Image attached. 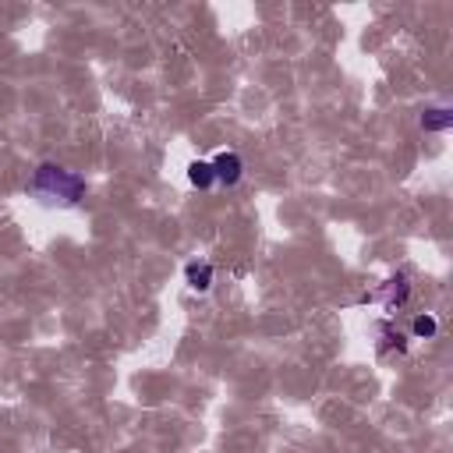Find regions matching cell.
<instances>
[{
  "instance_id": "1",
  "label": "cell",
  "mask_w": 453,
  "mask_h": 453,
  "mask_svg": "<svg viewBox=\"0 0 453 453\" xmlns=\"http://www.w3.org/2000/svg\"><path fill=\"white\" fill-rule=\"evenodd\" d=\"M32 191L42 198V202H60V205H78L81 195H85V177H78L74 170H64V166H53V163H42L32 177Z\"/></svg>"
},
{
  "instance_id": "3",
  "label": "cell",
  "mask_w": 453,
  "mask_h": 453,
  "mask_svg": "<svg viewBox=\"0 0 453 453\" xmlns=\"http://www.w3.org/2000/svg\"><path fill=\"white\" fill-rule=\"evenodd\" d=\"M449 124H453V110L449 106H428L421 113V127L425 131H446Z\"/></svg>"
},
{
  "instance_id": "6",
  "label": "cell",
  "mask_w": 453,
  "mask_h": 453,
  "mask_svg": "<svg viewBox=\"0 0 453 453\" xmlns=\"http://www.w3.org/2000/svg\"><path fill=\"white\" fill-rule=\"evenodd\" d=\"M403 297H407V280H403V276L389 280V308H393V304H403Z\"/></svg>"
},
{
  "instance_id": "4",
  "label": "cell",
  "mask_w": 453,
  "mask_h": 453,
  "mask_svg": "<svg viewBox=\"0 0 453 453\" xmlns=\"http://www.w3.org/2000/svg\"><path fill=\"white\" fill-rule=\"evenodd\" d=\"M184 276H188V287L191 290H209L212 287V265L209 262H188Z\"/></svg>"
},
{
  "instance_id": "2",
  "label": "cell",
  "mask_w": 453,
  "mask_h": 453,
  "mask_svg": "<svg viewBox=\"0 0 453 453\" xmlns=\"http://www.w3.org/2000/svg\"><path fill=\"white\" fill-rule=\"evenodd\" d=\"M241 170H244V163H241L237 152H219V156L212 159V177L223 180L226 188H234V184L241 180Z\"/></svg>"
},
{
  "instance_id": "5",
  "label": "cell",
  "mask_w": 453,
  "mask_h": 453,
  "mask_svg": "<svg viewBox=\"0 0 453 453\" xmlns=\"http://www.w3.org/2000/svg\"><path fill=\"white\" fill-rule=\"evenodd\" d=\"M188 177H191V184L195 188H209L216 177H212V163H205V159H195L191 166H188Z\"/></svg>"
},
{
  "instance_id": "7",
  "label": "cell",
  "mask_w": 453,
  "mask_h": 453,
  "mask_svg": "<svg viewBox=\"0 0 453 453\" xmlns=\"http://www.w3.org/2000/svg\"><path fill=\"white\" fill-rule=\"evenodd\" d=\"M435 333V319L432 315H418L414 319V336H432Z\"/></svg>"
}]
</instances>
